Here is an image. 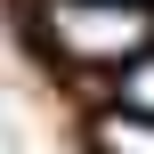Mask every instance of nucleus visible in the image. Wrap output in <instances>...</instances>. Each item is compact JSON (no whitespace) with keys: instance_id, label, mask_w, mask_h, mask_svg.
Returning <instances> with one entry per match:
<instances>
[{"instance_id":"f03ea898","label":"nucleus","mask_w":154,"mask_h":154,"mask_svg":"<svg viewBox=\"0 0 154 154\" xmlns=\"http://www.w3.org/2000/svg\"><path fill=\"white\" fill-rule=\"evenodd\" d=\"M97 154H154V122L146 114H97Z\"/></svg>"},{"instance_id":"7ed1b4c3","label":"nucleus","mask_w":154,"mask_h":154,"mask_svg":"<svg viewBox=\"0 0 154 154\" xmlns=\"http://www.w3.org/2000/svg\"><path fill=\"white\" fill-rule=\"evenodd\" d=\"M122 114H146V122H154V49L122 73Z\"/></svg>"},{"instance_id":"f257e3e1","label":"nucleus","mask_w":154,"mask_h":154,"mask_svg":"<svg viewBox=\"0 0 154 154\" xmlns=\"http://www.w3.org/2000/svg\"><path fill=\"white\" fill-rule=\"evenodd\" d=\"M41 41H49V57H65V65H89V73H106V65H138L154 49V16L138 0H41Z\"/></svg>"}]
</instances>
